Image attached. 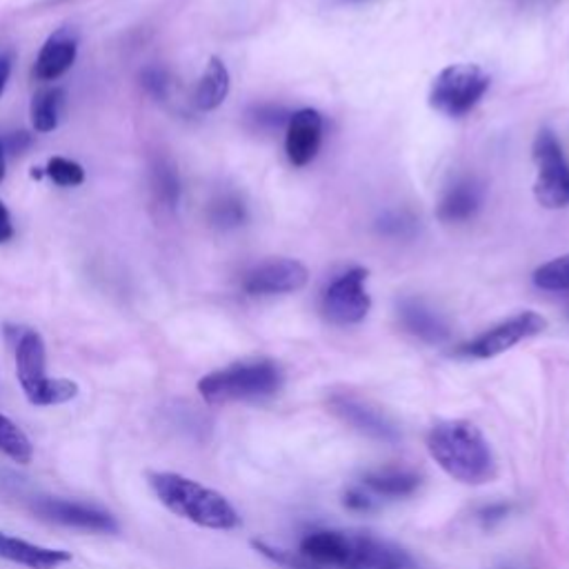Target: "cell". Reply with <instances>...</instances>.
<instances>
[{
	"label": "cell",
	"instance_id": "1",
	"mask_svg": "<svg viewBox=\"0 0 569 569\" xmlns=\"http://www.w3.org/2000/svg\"><path fill=\"white\" fill-rule=\"evenodd\" d=\"M427 450L440 470L465 485H485L496 476V459L483 431L470 420L438 423Z\"/></svg>",
	"mask_w": 569,
	"mask_h": 569
},
{
	"label": "cell",
	"instance_id": "2",
	"mask_svg": "<svg viewBox=\"0 0 569 569\" xmlns=\"http://www.w3.org/2000/svg\"><path fill=\"white\" fill-rule=\"evenodd\" d=\"M150 485L169 512L189 523L221 532L240 525L238 512L232 508V502L223 494L192 478H185L171 472H158L150 474Z\"/></svg>",
	"mask_w": 569,
	"mask_h": 569
},
{
	"label": "cell",
	"instance_id": "3",
	"mask_svg": "<svg viewBox=\"0 0 569 569\" xmlns=\"http://www.w3.org/2000/svg\"><path fill=\"white\" fill-rule=\"evenodd\" d=\"M285 383L283 367L272 358L234 363L201 378L199 392L210 405L254 403L272 399Z\"/></svg>",
	"mask_w": 569,
	"mask_h": 569
},
{
	"label": "cell",
	"instance_id": "4",
	"mask_svg": "<svg viewBox=\"0 0 569 569\" xmlns=\"http://www.w3.org/2000/svg\"><path fill=\"white\" fill-rule=\"evenodd\" d=\"M489 74L474 62H457L440 70L429 90V105L448 118H463L476 109L489 90Z\"/></svg>",
	"mask_w": 569,
	"mask_h": 569
},
{
	"label": "cell",
	"instance_id": "5",
	"mask_svg": "<svg viewBox=\"0 0 569 569\" xmlns=\"http://www.w3.org/2000/svg\"><path fill=\"white\" fill-rule=\"evenodd\" d=\"M536 163L534 197L545 210L569 208V163L556 134L543 128L532 145Z\"/></svg>",
	"mask_w": 569,
	"mask_h": 569
},
{
	"label": "cell",
	"instance_id": "6",
	"mask_svg": "<svg viewBox=\"0 0 569 569\" xmlns=\"http://www.w3.org/2000/svg\"><path fill=\"white\" fill-rule=\"evenodd\" d=\"M367 270L352 268L336 276L321 296V311L332 325L347 328L365 321L371 309V298L367 292Z\"/></svg>",
	"mask_w": 569,
	"mask_h": 569
},
{
	"label": "cell",
	"instance_id": "7",
	"mask_svg": "<svg viewBox=\"0 0 569 569\" xmlns=\"http://www.w3.org/2000/svg\"><path fill=\"white\" fill-rule=\"evenodd\" d=\"M545 328H547V321L543 319V316L527 309V311L510 316L508 321L494 325L491 330L483 332L474 341L465 343L459 349V354L465 358H476V360L494 358L498 354H505L508 349L517 347L519 343H523L527 339L538 336L541 332H545Z\"/></svg>",
	"mask_w": 569,
	"mask_h": 569
},
{
	"label": "cell",
	"instance_id": "8",
	"mask_svg": "<svg viewBox=\"0 0 569 569\" xmlns=\"http://www.w3.org/2000/svg\"><path fill=\"white\" fill-rule=\"evenodd\" d=\"M32 510L43 521H49V523H56V525H66V527H72V530L96 532V534H116L118 532L116 519L111 514L98 510V508H92V505L45 496V498H38L32 505Z\"/></svg>",
	"mask_w": 569,
	"mask_h": 569
},
{
	"label": "cell",
	"instance_id": "9",
	"mask_svg": "<svg viewBox=\"0 0 569 569\" xmlns=\"http://www.w3.org/2000/svg\"><path fill=\"white\" fill-rule=\"evenodd\" d=\"M343 569H420L399 545L371 534H349Z\"/></svg>",
	"mask_w": 569,
	"mask_h": 569
},
{
	"label": "cell",
	"instance_id": "10",
	"mask_svg": "<svg viewBox=\"0 0 569 569\" xmlns=\"http://www.w3.org/2000/svg\"><path fill=\"white\" fill-rule=\"evenodd\" d=\"M309 272L300 261L274 259L257 265L242 276V289L249 296H281L303 289Z\"/></svg>",
	"mask_w": 569,
	"mask_h": 569
},
{
	"label": "cell",
	"instance_id": "11",
	"mask_svg": "<svg viewBox=\"0 0 569 569\" xmlns=\"http://www.w3.org/2000/svg\"><path fill=\"white\" fill-rule=\"evenodd\" d=\"M323 128L321 111L305 107L292 114L285 130V152L294 167H307L316 158L323 143Z\"/></svg>",
	"mask_w": 569,
	"mask_h": 569
},
{
	"label": "cell",
	"instance_id": "12",
	"mask_svg": "<svg viewBox=\"0 0 569 569\" xmlns=\"http://www.w3.org/2000/svg\"><path fill=\"white\" fill-rule=\"evenodd\" d=\"M396 316L399 323L407 334L414 339L427 343V345H440L450 341L452 330L438 309H434L427 300L416 296H405L396 303Z\"/></svg>",
	"mask_w": 569,
	"mask_h": 569
},
{
	"label": "cell",
	"instance_id": "13",
	"mask_svg": "<svg viewBox=\"0 0 569 569\" xmlns=\"http://www.w3.org/2000/svg\"><path fill=\"white\" fill-rule=\"evenodd\" d=\"M485 203V187L476 176L454 178L438 201L436 216L448 225H461L472 221Z\"/></svg>",
	"mask_w": 569,
	"mask_h": 569
},
{
	"label": "cell",
	"instance_id": "14",
	"mask_svg": "<svg viewBox=\"0 0 569 569\" xmlns=\"http://www.w3.org/2000/svg\"><path fill=\"white\" fill-rule=\"evenodd\" d=\"M16 376L27 401L34 405L49 381L45 343L34 330H23L16 341Z\"/></svg>",
	"mask_w": 569,
	"mask_h": 569
},
{
	"label": "cell",
	"instance_id": "15",
	"mask_svg": "<svg viewBox=\"0 0 569 569\" xmlns=\"http://www.w3.org/2000/svg\"><path fill=\"white\" fill-rule=\"evenodd\" d=\"M76 56H79V34L72 27H60L45 40L36 58L34 76L43 83L58 81L62 74H68L72 70Z\"/></svg>",
	"mask_w": 569,
	"mask_h": 569
},
{
	"label": "cell",
	"instance_id": "16",
	"mask_svg": "<svg viewBox=\"0 0 569 569\" xmlns=\"http://www.w3.org/2000/svg\"><path fill=\"white\" fill-rule=\"evenodd\" d=\"M332 410L354 429H358L360 434L376 438V440H386V442H394L399 440V429L396 425L383 414L378 412L376 407L354 399V396H334L332 399Z\"/></svg>",
	"mask_w": 569,
	"mask_h": 569
},
{
	"label": "cell",
	"instance_id": "17",
	"mask_svg": "<svg viewBox=\"0 0 569 569\" xmlns=\"http://www.w3.org/2000/svg\"><path fill=\"white\" fill-rule=\"evenodd\" d=\"M0 558L23 565L27 569H58L60 565L72 560V554L66 549L40 547L29 541L0 532Z\"/></svg>",
	"mask_w": 569,
	"mask_h": 569
},
{
	"label": "cell",
	"instance_id": "18",
	"mask_svg": "<svg viewBox=\"0 0 569 569\" xmlns=\"http://www.w3.org/2000/svg\"><path fill=\"white\" fill-rule=\"evenodd\" d=\"M229 85H232V79H229V70L225 62L221 58H210L208 68L201 76V83L197 87V107L201 111H214L218 109L227 94H229Z\"/></svg>",
	"mask_w": 569,
	"mask_h": 569
},
{
	"label": "cell",
	"instance_id": "19",
	"mask_svg": "<svg viewBox=\"0 0 569 569\" xmlns=\"http://www.w3.org/2000/svg\"><path fill=\"white\" fill-rule=\"evenodd\" d=\"M363 483L376 496L403 498L418 489L420 478H418V474H414L410 470H381V472L367 474L363 478Z\"/></svg>",
	"mask_w": 569,
	"mask_h": 569
},
{
	"label": "cell",
	"instance_id": "20",
	"mask_svg": "<svg viewBox=\"0 0 569 569\" xmlns=\"http://www.w3.org/2000/svg\"><path fill=\"white\" fill-rule=\"evenodd\" d=\"M62 107H66V90L60 87H51V90H43L32 98L29 105V116H32V125L34 130L40 134L54 132L60 122V114Z\"/></svg>",
	"mask_w": 569,
	"mask_h": 569
},
{
	"label": "cell",
	"instance_id": "21",
	"mask_svg": "<svg viewBox=\"0 0 569 569\" xmlns=\"http://www.w3.org/2000/svg\"><path fill=\"white\" fill-rule=\"evenodd\" d=\"M374 229L378 236L390 238V240H412L420 232V221L412 210L396 208L388 210L374 221Z\"/></svg>",
	"mask_w": 569,
	"mask_h": 569
},
{
	"label": "cell",
	"instance_id": "22",
	"mask_svg": "<svg viewBox=\"0 0 569 569\" xmlns=\"http://www.w3.org/2000/svg\"><path fill=\"white\" fill-rule=\"evenodd\" d=\"M294 111H289L285 105L278 103H257L247 109V125L254 132L261 134H276L285 132L287 122Z\"/></svg>",
	"mask_w": 569,
	"mask_h": 569
},
{
	"label": "cell",
	"instance_id": "23",
	"mask_svg": "<svg viewBox=\"0 0 569 569\" xmlns=\"http://www.w3.org/2000/svg\"><path fill=\"white\" fill-rule=\"evenodd\" d=\"M152 189H154V197L161 205H165L169 210L178 208L180 194H182L180 176L167 158H158L152 165Z\"/></svg>",
	"mask_w": 569,
	"mask_h": 569
},
{
	"label": "cell",
	"instance_id": "24",
	"mask_svg": "<svg viewBox=\"0 0 569 569\" xmlns=\"http://www.w3.org/2000/svg\"><path fill=\"white\" fill-rule=\"evenodd\" d=\"M208 216H210V223L216 229L232 232V229H238L247 223V205L238 194L227 192V194H221L212 201Z\"/></svg>",
	"mask_w": 569,
	"mask_h": 569
},
{
	"label": "cell",
	"instance_id": "25",
	"mask_svg": "<svg viewBox=\"0 0 569 569\" xmlns=\"http://www.w3.org/2000/svg\"><path fill=\"white\" fill-rule=\"evenodd\" d=\"M0 454L10 457L19 465L32 463V457H34V448H32V440L27 438V434L3 414H0Z\"/></svg>",
	"mask_w": 569,
	"mask_h": 569
},
{
	"label": "cell",
	"instance_id": "26",
	"mask_svg": "<svg viewBox=\"0 0 569 569\" xmlns=\"http://www.w3.org/2000/svg\"><path fill=\"white\" fill-rule=\"evenodd\" d=\"M532 281L538 289L545 292H569V254L541 265Z\"/></svg>",
	"mask_w": 569,
	"mask_h": 569
},
{
	"label": "cell",
	"instance_id": "27",
	"mask_svg": "<svg viewBox=\"0 0 569 569\" xmlns=\"http://www.w3.org/2000/svg\"><path fill=\"white\" fill-rule=\"evenodd\" d=\"M45 174L58 185V187H79L85 182V169L70 158L62 156H54L47 167Z\"/></svg>",
	"mask_w": 569,
	"mask_h": 569
},
{
	"label": "cell",
	"instance_id": "28",
	"mask_svg": "<svg viewBox=\"0 0 569 569\" xmlns=\"http://www.w3.org/2000/svg\"><path fill=\"white\" fill-rule=\"evenodd\" d=\"M254 547L263 554V556H268L270 560H274L276 565H283V567H287V569H323V567H319L316 562H311L309 558H305L300 552H287V549H278V547H270V545H265V543H254Z\"/></svg>",
	"mask_w": 569,
	"mask_h": 569
},
{
	"label": "cell",
	"instance_id": "29",
	"mask_svg": "<svg viewBox=\"0 0 569 569\" xmlns=\"http://www.w3.org/2000/svg\"><path fill=\"white\" fill-rule=\"evenodd\" d=\"M141 83H143L145 92H147L150 96H154L156 100H163V98H167V94H169V74H167L163 68L152 66V68L143 70Z\"/></svg>",
	"mask_w": 569,
	"mask_h": 569
},
{
	"label": "cell",
	"instance_id": "30",
	"mask_svg": "<svg viewBox=\"0 0 569 569\" xmlns=\"http://www.w3.org/2000/svg\"><path fill=\"white\" fill-rule=\"evenodd\" d=\"M345 505L349 510H356V512H367L374 508V500L363 491V489H349L345 494Z\"/></svg>",
	"mask_w": 569,
	"mask_h": 569
},
{
	"label": "cell",
	"instance_id": "31",
	"mask_svg": "<svg viewBox=\"0 0 569 569\" xmlns=\"http://www.w3.org/2000/svg\"><path fill=\"white\" fill-rule=\"evenodd\" d=\"M14 70V51H0V96L5 94Z\"/></svg>",
	"mask_w": 569,
	"mask_h": 569
},
{
	"label": "cell",
	"instance_id": "32",
	"mask_svg": "<svg viewBox=\"0 0 569 569\" xmlns=\"http://www.w3.org/2000/svg\"><path fill=\"white\" fill-rule=\"evenodd\" d=\"M14 238V223H12V214L5 208V203L0 201V245L10 242Z\"/></svg>",
	"mask_w": 569,
	"mask_h": 569
},
{
	"label": "cell",
	"instance_id": "33",
	"mask_svg": "<svg viewBox=\"0 0 569 569\" xmlns=\"http://www.w3.org/2000/svg\"><path fill=\"white\" fill-rule=\"evenodd\" d=\"M3 145L8 152H14V154H21L25 152L29 145H32V139L27 132H14L10 134L8 139H3Z\"/></svg>",
	"mask_w": 569,
	"mask_h": 569
},
{
	"label": "cell",
	"instance_id": "34",
	"mask_svg": "<svg viewBox=\"0 0 569 569\" xmlns=\"http://www.w3.org/2000/svg\"><path fill=\"white\" fill-rule=\"evenodd\" d=\"M519 3V8H523V10H549V8H554L558 0H517Z\"/></svg>",
	"mask_w": 569,
	"mask_h": 569
},
{
	"label": "cell",
	"instance_id": "35",
	"mask_svg": "<svg viewBox=\"0 0 569 569\" xmlns=\"http://www.w3.org/2000/svg\"><path fill=\"white\" fill-rule=\"evenodd\" d=\"M5 174H8V150L3 145V139H0V182L5 180Z\"/></svg>",
	"mask_w": 569,
	"mask_h": 569
},
{
	"label": "cell",
	"instance_id": "36",
	"mask_svg": "<svg viewBox=\"0 0 569 569\" xmlns=\"http://www.w3.org/2000/svg\"><path fill=\"white\" fill-rule=\"evenodd\" d=\"M341 5H360V3H367V0H339Z\"/></svg>",
	"mask_w": 569,
	"mask_h": 569
},
{
	"label": "cell",
	"instance_id": "37",
	"mask_svg": "<svg viewBox=\"0 0 569 569\" xmlns=\"http://www.w3.org/2000/svg\"><path fill=\"white\" fill-rule=\"evenodd\" d=\"M567 313H569V307H567Z\"/></svg>",
	"mask_w": 569,
	"mask_h": 569
}]
</instances>
